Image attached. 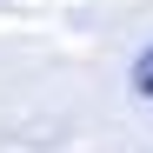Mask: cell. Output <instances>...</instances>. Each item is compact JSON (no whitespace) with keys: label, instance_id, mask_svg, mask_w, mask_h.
I'll return each instance as SVG.
<instances>
[{"label":"cell","instance_id":"obj_1","mask_svg":"<svg viewBox=\"0 0 153 153\" xmlns=\"http://www.w3.org/2000/svg\"><path fill=\"white\" fill-rule=\"evenodd\" d=\"M133 87H140V93H146V100H153V47H146V53H140V60H133Z\"/></svg>","mask_w":153,"mask_h":153}]
</instances>
